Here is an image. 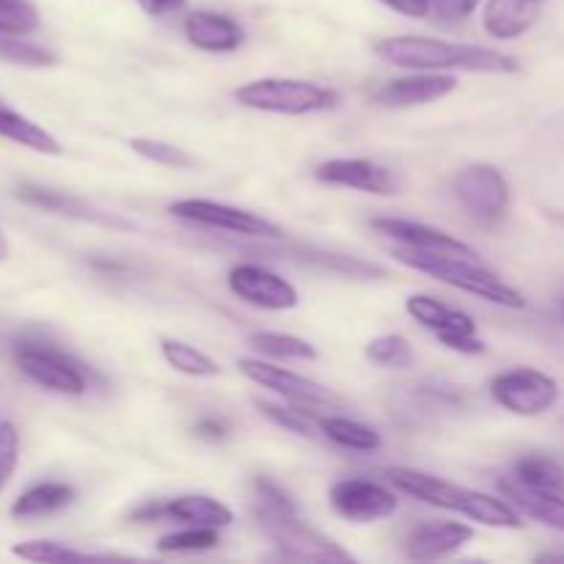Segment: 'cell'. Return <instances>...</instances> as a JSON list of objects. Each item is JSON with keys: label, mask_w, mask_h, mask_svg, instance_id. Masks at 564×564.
<instances>
[{"label": "cell", "mask_w": 564, "mask_h": 564, "mask_svg": "<svg viewBox=\"0 0 564 564\" xmlns=\"http://www.w3.org/2000/svg\"><path fill=\"white\" fill-rule=\"evenodd\" d=\"M386 479L394 485L400 494L413 496L430 507H438L446 512H460L468 521H477L490 529H521L523 518L510 501L501 496L479 494V490L463 488V485L449 482V479L433 477V474L413 471V468H386Z\"/></svg>", "instance_id": "7a4b0ae2"}, {"label": "cell", "mask_w": 564, "mask_h": 564, "mask_svg": "<svg viewBox=\"0 0 564 564\" xmlns=\"http://www.w3.org/2000/svg\"><path fill=\"white\" fill-rule=\"evenodd\" d=\"M130 149L138 158L149 160V163L165 165V169H196V158L191 152H185L182 147H174L169 141H158V138H132Z\"/></svg>", "instance_id": "836d02e7"}, {"label": "cell", "mask_w": 564, "mask_h": 564, "mask_svg": "<svg viewBox=\"0 0 564 564\" xmlns=\"http://www.w3.org/2000/svg\"><path fill=\"white\" fill-rule=\"evenodd\" d=\"M405 312L416 319L422 328L433 330L435 339L446 350L463 352V356H479L485 352V341L477 336V323L466 312L446 306L430 295H411L405 301Z\"/></svg>", "instance_id": "30bf717a"}, {"label": "cell", "mask_w": 564, "mask_h": 564, "mask_svg": "<svg viewBox=\"0 0 564 564\" xmlns=\"http://www.w3.org/2000/svg\"><path fill=\"white\" fill-rule=\"evenodd\" d=\"M39 28V11L31 0H0V33H25Z\"/></svg>", "instance_id": "d590c367"}, {"label": "cell", "mask_w": 564, "mask_h": 564, "mask_svg": "<svg viewBox=\"0 0 564 564\" xmlns=\"http://www.w3.org/2000/svg\"><path fill=\"white\" fill-rule=\"evenodd\" d=\"M9 259V240H6L3 229H0V262H6Z\"/></svg>", "instance_id": "7bdbcfd3"}, {"label": "cell", "mask_w": 564, "mask_h": 564, "mask_svg": "<svg viewBox=\"0 0 564 564\" xmlns=\"http://www.w3.org/2000/svg\"><path fill=\"white\" fill-rule=\"evenodd\" d=\"M512 477L540 494L564 496V466L551 455H527L516 463Z\"/></svg>", "instance_id": "4316f807"}, {"label": "cell", "mask_w": 564, "mask_h": 564, "mask_svg": "<svg viewBox=\"0 0 564 564\" xmlns=\"http://www.w3.org/2000/svg\"><path fill=\"white\" fill-rule=\"evenodd\" d=\"M457 88V77L441 72H422V75L394 77L375 91V99L386 108H416V105L438 102Z\"/></svg>", "instance_id": "e0dca14e"}, {"label": "cell", "mask_w": 564, "mask_h": 564, "mask_svg": "<svg viewBox=\"0 0 564 564\" xmlns=\"http://www.w3.org/2000/svg\"><path fill=\"white\" fill-rule=\"evenodd\" d=\"M253 505L279 512H297V505L290 499V494H286L279 482H273V479L268 477L253 479Z\"/></svg>", "instance_id": "74e56055"}, {"label": "cell", "mask_w": 564, "mask_h": 564, "mask_svg": "<svg viewBox=\"0 0 564 564\" xmlns=\"http://www.w3.org/2000/svg\"><path fill=\"white\" fill-rule=\"evenodd\" d=\"M0 61L28 66V69H50L58 64V55L42 44L28 42L20 33H0Z\"/></svg>", "instance_id": "f546056e"}, {"label": "cell", "mask_w": 564, "mask_h": 564, "mask_svg": "<svg viewBox=\"0 0 564 564\" xmlns=\"http://www.w3.org/2000/svg\"><path fill=\"white\" fill-rule=\"evenodd\" d=\"M330 507L339 512L341 518L352 523H375L383 521V518L394 516L400 499L391 488L375 482V479H339V482L330 488Z\"/></svg>", "instance_id": "5bb4252c"}, {"label": "cell", "mask_w": 564, "mask_h": 564, "mask_svg": "<svg viewBox=\"0 0 564 564\" xmlns=\"http://www.w3.org/2000/svg\"><path fill=\"white\" fill-rule=\"evenodd\" d=\"M367 358L378 367L386 369H408L413 364V347L405 336L400 334H386L378 336L367 345Z\"/></svg>", "instance_id": "e575fe53"}, {"label": "cell", "mask_w": 564, "mask_h": 564, "mask_svg": "<svg viewBox=\"0 0 564 564\" xmlns=\"http://www.w3.org/2000/svg\"><path fill=\"white\" fill-rule=\"evenodd\" d=\"M380 3L394 9L397 14L411 17V20H422V17H427L433 11V0H380Z\"/></svg>", "instance_id": "ab89813d"}, {"label": "cell", "mask_w": 564, "mask_h": 564, "mask_svg": "<svg viewBox=\"0 0 564 564\" xmlns=\"http://www.w3.org/2000/svg\"><path fill=\"white\" fill-rule=\"evenodd\" d=\"M538 562H564V554H540Z\"/></svg>", "instance_id": "ee69618b"}, {"label": "cell", "mask_w": 564, "mask_h": 564, "mask_svg": "<svg viewBox=\"0 0 564 564\" xmlns=\"http://www.w3.org/2000/svg\"><path fill=\"white\" fill-rule=\"evenodd\" d=\"M372 226L380 231V235L400 242L402 248H416V251H427V253H460V257H479L471 246H466V242L457 240V237L446 235V231L435 229V226L416 224V220L375 218Z\"/></svg>", "instance_id": "ac0fdd59"}, {"label": "cell", "mask_w": 564, "mask_h": 564, "mask_svg": "<svg viewBox=\"0 0 564 564\" xmlns=\"http://www.w3.org/2000/svg\"><path fill=\"white\" fill-rule=\"evenodd\" d=\"M538 0H488L482 9V28L494 39L512 42V39L523 36L538 22Z\"/></svg>", "instance_id": "7402d4cb"}, {"label": "cell", "mask_w": 564, "mask_h": 564, "mask_svg": "<svg viewBox=\"0 0 564 564\" xmlns=\"http://www.w3.org/2000/svg\"><path fill=\"white\" fill-rule=\"evenodd\" d=\"M319 433L334 441L336 446H341V449L364 452V455H372L383 446L378 430L347 416H319Z\"/></svg>", "instance_id": "d4e9b609"}, {"label": "cell", "mask_w": 564, "mask_h": 564, "mask_svg": "<svg viewBox=\"0 0 564 564\" xmlns=\"http://www.w3.org/2000/svg\"><path fill=\"white\" fill-rule=\"evenodd\" d=\"M132 521L138 523H160V521H176L185 527H213L226 529L235 521V512L224 505V501L213 499V496L187 494L176 496V499L165 501H147V505L132 510Z\"/></svg>", "instance_id": "7c38bea8"}, {"label": "cell", "mask_w": 564, "mask_h": 564, "mask_svg": "<svg viewBox=\"0 0 564 564\" xmlns=\"http://www.w3.org/2000/svg\"><path fill=\"white\" fill-rule=\"evenodd\" d=\"M482 0H433V11L441 22H463L479 9Z\"/></svg>", "instance_id": "f35d334b"}, {"label": "cell", "mask_w": 564, "mask_h": 564, "mask_svg": "<svg viewBox=\"0 0 564 564\" xmlns=\"http://www.w3.org/2000/svg\"><path fill=\"white\" fill-rule=\"evenodd\" d=\"M0 138L39 154H53V158L61 154V143L53 132H47L42 124L22 116L20 110L9 108L6 102H0Z\"/></svg>", "instance_id": "603a6c76"}, {"label": "cell", "mask_w": 564, "mask_h": 564, "mask_svg": "<svg viewBox=\"0 0 564 564\" xmlns=\"http://www.w3.org/2000/svg\"><path fill=\"white\" fill-rule=\"evenodd\" d=\"M229 290L242 303L262 312H290L301 303V295L284 275L253 262L235 264L229 270Z\"/></svg>", "instance_id": "4fadbf2b"}, {"label": "cell", "mask_w": 564, "mask_h": 564, "mask_svg": "<svg viewBox=\"0 0 564 564\" xmlns=\"http://www.w3.org/2000/svg\"><path fill=\"white\" fill-rule=\"evenodd\" d=\"M196 433L202 435V438L220 441V438H226V433H229V427H226V424L220 422V419L207 416V419H202V422L196 424Z\"/></svg>", "instance_id": "b9f144b4"}, {"label": "cell", "mask_w": 564, "mask_h": 564, "mask_svg": "<svg viewBox=\"0 0 564 564\" xmlns=\"http://www.w3.org/2000/svg\"><path fill=\"white\" fill-rule=\"evenodd\" d=\"M17 198L31 204V207L44 209V213L66 215V218H77V220H91V224H102V226H127L124 220L113 218V215L108 213H99V209H94L91 204H86L83 198L72 196V193H64V191H53V187L20 185L17 187Z\"/></svg>", "instance_id": "ffe728a7"}, {"label": "cell", "mask_w": 564, "mask_h": 564, "mask_svg": "<svg viewBox=\"0 0 564 564\" xmlns=\"http://www.w3.org/2000/svg\"><path fill=\"white\" fill-rule=\"evenodd\" d=\"M248 345L264 358H273V361H317L319 352L312 341L301 339V336L292 334H279V330H262V334H253L248 339Z\"/></svg>", "instance_id": "83f0119b"}, {"label": "cell", "mask_w": 564, "mask_h": 564, "mask_svg": "<svg viewBox=\"0 0 564 564\" xmlns=\"http://www.w3.org/2000/svg\"><path fill=\"white\" fill-rule=\"evenodd\" d=\"M138 6L152 17H169L185 9L187 0H138Z\"/></svg>", "instance_id": "60d3db41"}, {"label": "cell", "mask_w": 564, "mask_h": 564, "mask_svg": "<svg viewBox=\"0 0 564 564\" xmlns=\"http://www.w3.org/2000/svg\"><path fill=\"white\" fill-rule=\"evenodd\" d=\"M235 99L242 108L262 110L279 116H312L334 110L339 94L319 83L297 80V77H262L235 88Z\"/></svg>", "instance_id": "277c9868"}, {"label": "cell", "mask_w": 564, "mask_h": 564, "mask_svg": "<svg viewBox=\"0 0 564 564\" xmlns=\"http://www.w3.org/2000/svg\"><path fill=\"white\" fill-rule=\"evenodd\" d=\"M160 352H163L165 364L174 372L187 375V378H218L220 375V364L204 350H198V347L187 345V341L163 339L160 341Z\"/></svg>", "instance_id": "f1b7e54d"}, {"label": "cell", "mask_w": 564, "mask_h": 564, "mask_svg": "<svg viewBox=\"0 0 564 564\" xmlns=\"http://www.w3.org/2000/svg\"><path fill=\"white\" fill-rule=\"evenodd\" d=\"M20 463V433L11 422H0V490L9 485Z\"/></svg>", "instance_id": "8d00e7d4"}, {"label": "cell", "mask_w": 564, "mask_h": 564, "mask_svg": "<svg viewBox=\"0 0 564 564\" xmlns=\"http://www.w3.org/2000/svg\"><path fill=\"white\" fill-rule=\"evenodd\" d=\"M314 176L325 185L350 187V191L369 193V196H397L402 187L394 171L367 158L325 160L314 169Z\"/></svg>", "instance_id": "9a60e30c"}, {"label": "cell", "mask_w": 564, "mask_h": 564, "mask_svg": "<svg viewBox=\"0 0 564 564\" xmlns=\"http://www.w3.org/2000/svg\"><path fill=\"white\" fill-rule=\"evenodd\" d=\"M253 405L259 408V413L262 416H268L270 422L279 424V427H284L286 433H295L301 435V438H312L314 433L319 430V416L317 411H308V408H301V405H275V402H268V400H253Z\"/></svg>", "instance_id": "4dcf8cb0"}, {"label": "cell", "mask_w": 564, "mask_h": 564, "mask_svg": "<svg viewBox=\"0 0 564 564\" xmlns=\"http://www.w3.org/2000/svg\"><path fill=\"white\" fill-rule=\"evenodd\" d=\"M499 490L521 516L534 518V521L564 534V496L540 494V490H532L523 482H518L516 477H501Z\"/></svg>", "instance_id": "44dd1931"}, {"label": "cell", "mask_w": 564, "mask_h": 564, "mask_svg": "<svg viewBox=\"0 0 564 564\" xmlns=\"http://www.w3.org/2000/svg\"><path fill=\"white\" fill-rule=\"evenodd\" d=\"M187 42L204 53H235L242 44V28L229 14L191 11L185 20Z\"/></svg>", "instance_id": "d6986e66"}, {"label": "cell", "mask_w": 564, "mask_h": 564, "mask_svg": "<svg viewBox=\"0 0 564 564\" xmlns=\"http://www.w3.org/2000/svg\"><path fill=\"white\" fill-rule=\"evenodd\" d=\"M220 545L218 529L213 527H185L182 532H171L158 540V554H204Z\"/></svg>", "instance_id": "1f68e13d"}, {"label": "cell", "mask_w": 564, "mask_h": 564, "mask_svg": "<svg viewBox=\"0 0 564 564\" xmlns=\"http://www.w3.org/2000/svg\"><path fill=\"white\" fill-rule=\"evenodd\" d=\"M253 518L259 529L268 534L270 543L279 549L281 556L292 562H352L350 551L341 549L323 532L301 521L297 512H279L268 507L253 505Z\"/></svg>", "instance_id": "5b68a950"}, {"label": "cell", "mask_w": 564, "mask_h": 564, "mask_svg": "<svg viewBox=\"0 0 564 564\" xmlns=\"http://www.w3.org/2000/svg\"><path fill=\"white\" fill-rule=\"evenodd\" d=\"M452 187L457 202L482 224H496L510 209V182L494 165H468L455 176Z\"/></svg>", "instance_id": "8fae6325"}, {"label": "cell", "mask_w": 564, "mask_h": 564, "mask_svg": "<svg viewBox=\"0 0 564 564\" xmlns=\"http://www.w3.org/2000/svg\"><path fill=\"white\" fill-rule=\"evenodd\" d=\"M394 259L416 273L433 275L441 284L455 286L474 297L505 308H527V297L516 286L507 284L499 273L482 264L479 257H460V253H427L416 248H394Z\"/></svg>", "instance_id": "3957f363"}, {"label": "cell", "mask_w": 564, "mask_h": 564, "mask_svg": "<svg viewBox=\"0 0 564 564\" xmlns=\"http://www.w3.org/2000/svg\"><path fill=\"white\" fill-rule=\"evenodd\" d=\"M75 501V488L66 482H39L11 505V516L28 521V518H44L53 512L66 510Z\"/></svg>", "instance_id": "cb8c5ba5"}, {"label": "cell", "mask_w": 564, "mask_h": 564, "mask_svg": "<svg viewBox=\"0 0 564 564\" xmlns=\"http://www.w3.org/2000/svg\"><path fill=\"white\" fill-rule=\"evenodd\" d=\"M538 3H540V0H538Z\"/></svg>", "instance_id": "bcb514c9"}, {"label": "cell", "mask_w": 564, "mask_h": 564, "mask_svg": "<svg viewBox=\"0 0 564 564\" xmlns=\"http://www.w3.org/2000/svg\"><path fill=\"white\" fill-rule=\"evenodd\" d=\"M14 367L25 375L31 383L64 397H83L88 389V378L80 364L55 347L36 345V341H22L11 352Z\"/></svg>", "instance_id": "8992f818"}, {"label": "cell", "mask_w": 564, "mask_h": 564, "mask_svg": "<svg viewBox=\"0 0 564 564\" xmlns=\"http://www.w3.org/2000/svg\"><path fill=\"white\" fill-rule=\"evenodd\" d=\"M474 540V529L457 521H430L413 529L405 540V554L411 562H438L457 554Z\"/></svg>", "instance_id": "2e32d148"}, {"label": "cell", "mask_w": 564, "mask_h": 564, "mask_svg": "<svg viewBox=\"0 0 564 564\" xmlns=\"http://www.w3.org/2000/svg\"><path fill=\"white\" fill-rule=\"evenodd\" d=\"M286 253L292 257H301L303 262L317 264V268L330 270V273L339 275H350V279H386V268L380 264L367 262L361 257H347V253H336V251H323V248H286Z\"/></svg>", "instance_id": "484cf974"}, {"label": "cell", "mask_w": 564, "mask_h": 564, "mask_svg": "<svg viewBox=\"0 0 564 564\" xmlns=\"http://www.w3.org/2000/svg\"><path fill=\"white\" fill-rule=\"evenodd\" d=\"M562 314H564V303H562Z\"/></svg>", "instance_id": "f6af8a7d"}, {"label": "cell", "mask_w": 564, "mask_h": 564, "mask_svg": "<svg viewBox=\"0 0 564 564\" xmlns=\"http://www.w3.org/2000/svg\"><path fill=\"white\" fill-rule=\"evenodd\" d=\"M375 55L386 64L416 72H485V75H516L521 72L512 55L482 44L444 42L427 36H389L375 42Z\"/></svg>", "instance_id": "6da1fadb"}, {"label": "cell", "mask_w": 564, "mask_h": 564, "mask_svg": "<svg viewBox=\"0 0 564 564\" xmlns=\"http://www.w3.org/2000/svg\"><path fill=\"white\" fill-rule=\"evenodd\" d=\"M237 367H240V372L246 375L251 383L284 397V400L292 402V405L308 408V411H328V408L341 405L339 394L325 389V386L317 383V380L303 378V375L292 372V369L279 367V364L262 361V358H240Z\"/></svg>", "instance_id": "9c48e42d"}, {"label": "cell", "mask_w": 564, "mask_h": 564, "mask_svg": "<svg viewBox=\"0 0 564 564\" xmlns=\"http://www.w3.org/2000/svg\"><path fill=\"white\" fill-rule=\"evenodd\" d=\"M11 554L20 556L28 562H42V564H58V562H86V560H108V556H94L86 551L69 549L64 543H55V540H28L11 549Z\"/></svg>", "instance_id": "d6a6232c"}, {"label": "cell", "mask_w": 564, "mask_h": 564, "mask_svg": "<svg viewBox=\"0 0 564 564\" xmlns=\"http://www.w3.org/2000/svg\"><path fill=\"white\" fill-rule=\"evenodd\" d=\"M490 397L496 405L516 416H543L560 402V383L551 375L532 367H516L490 380Z\"/></svg>", "instance_id": "ba28073f"}, {"label": "cell", "mask_w": 564, "mask_h": 564, "mask_svg": "<svg viewBox=\"0 0 564 564\" xmlns=\"http://www.w3.org/2000/svg\"><path fill=\"white\" fill-rule=\"evenodd\" d=\"M169 213L187 224L204 226V229L229 231L237 237H259V240H281L284 231L273 220L253 215L248 209L231 207V204L213 202V198H182L169 204Z\"/></svg>", "instance_id": "52a82bcc"}]
</instances>
